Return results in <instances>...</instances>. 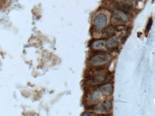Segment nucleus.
Here are the masks:
<instances>
[{
  "instance_id": "6",
  "label": "nucleus",
  "mask_w": 155,
  "mask_h": 116,
  "mask_svg": "<svg viewBox=\"0 0 155 116\" xmlns=\"http://www.w3.org/2000/svg\"><path fill=\"white\" fill-rule=\"evenodd\" d=\"M101 96V94L99 92L96 91L94 92L89 96L88 99L89 102L92 104H96L98 103L100 100V97Z\"/></svg>"
},
{
  "instance_id": "8",
  "label": "nucleus",
  "mask_w": 155,
  "mask_h": 116,
  "mask_svg": "<svg viewBox=\"0 0 155 116\" xmlns=\"http://www.w3.org/2000/svg\"><path fill=\"white\" fill-rule=\"evenodd\" d=\"M102 109L105 112H109L112 109V103L110 101H107L104 102L102 105Z\"/></svg>"
},
{
  "instance_id": "2",
  "label": "nucleus",
  "mask_w": 155,
  "mask_h": 116,
  "mask_svg": "<svg viewBox=\"0 0 155 116\" xmlns=\"http://www.w3.org/2000/svg\"><path fill=\"white\" fill-rule=\"evenodd\" d=\"M108 76H109V74H105V73H103V68H99L97 69L93 73L92 76L89 77L88 80L92 85H99L106 81Z\"/></svg>"
},
{
  "instance_id": "7",
  "label": "nucleus",
  "mask_w": 155,
  "mask_h": 116,
  "mask_svg": "<svg viewBox=\"0 0 155 116\" xmlns=\"http://www.w3.org/2000/svg\"><path fill=\"white\" fill-rule=\"evenodd\" d=\"M105 44V41L103 39L95 41L93 43V47L95 49H101L104 47Z\"/></svg>"
},
{
  "instance_id": "3",
  "label": "nucleus",
  "mask_w": 155,
  "mask_h": 116,
  "mask_svg": "<svg viewBox=\"0 0 155 116\" xmlns=\"http://www.w3.org/2000/svg\"><path fill=\"white\" fill-rule=\"evenodd\" d=\"M112 18L114 19V22L120 23H127L129 21V17L126 13L118 9L114 12Z\"/></svg>"
},
{
  "instance_id": "9",
  "label": "nucleus",
  "mask_w": 155,
  "mask_h": 116,
  "mask_svg": "<svg viewBox=\"0 0 155 116\" xmlns=\"http://www.w3.org/2000/svg\"><path fill=\"white\" fill-rule=\"evenodd\" d=\"M153 19H152V18H149L148 23H147L145 31V34L146 37H147L148 33H149V31L151 30V27H152V25H153Z\"/></svg>"
},
{
  "instance_id": "5",
  "label": "nucleus",
  "mask_w": 155,
  "mask_h": 116,
  "mask_svg": "<svg viewBox=\"0 0 155 116\" xmlns=\"http://www.w3.org/2000/svg\"><path fill=\"white\" fill-rule=\"evenodd\" d=\"M104 94L106 95H110L113 92V86L111 83H107L104 84L100 87Z\"/></svg>"
},
{
  "instance_id": "1",
  "label": "nucleus",
  "mask_w": 155,
  "mask_h": 116,
  "mask_svg": "<svg viewBox=\"0 0 155 116\" xmlns=\"http://www.w3.org/2000/svg\"><path fill=\"white\" fill-rule=\"evenodd\" d=\"M112 59L111 55L106 52L97 51L91 56L89 60L91 65L94 66H100L109 63Z\"/></svg>"
},
{
  "instance_id": "4",
  "label": "nucleus",
  "mask_w": 155,
  "mask_h": 116,
  "mask_svg": "<svg viewBox=\"0 0 155 116\" xmlns=\"http://www.w3.org/2000/svg\"><path fill=\"white\" fill-rule=\"evenodd\" d=\"M107 17L104 14L98 15L95 18L94 25L97 28L102 29L105 26L107 23Z\"/></svg>"
}]
</instances>
